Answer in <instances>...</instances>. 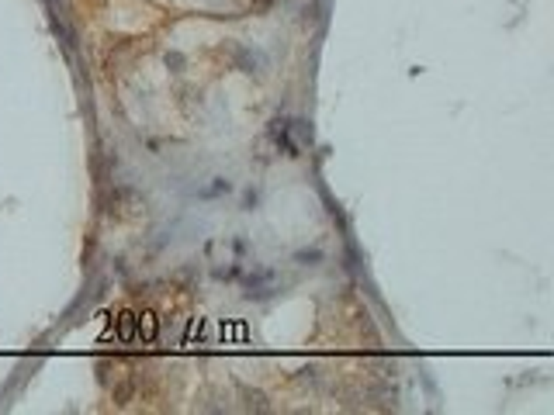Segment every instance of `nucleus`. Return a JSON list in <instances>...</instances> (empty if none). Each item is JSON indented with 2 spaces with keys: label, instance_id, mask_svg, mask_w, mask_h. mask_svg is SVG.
Returning a JSON list of instances; mask_svg holds the SVG:
<instances>
[{
  "label": "nucleus",
  "instance_id": "nucleus-2",
  "mask_svg": "<svg viewBox=\"0 0 554 415\" xmlns=\"http://www.w3.org/2000/svg\"><path fill=\"white\" fill-rule=\"evenodd\" d=\"M122 336L132 339V315H125V322H122Z\"/></svg>",
  "mask_w": 554,
  "mask_h": 415
},
{
  "label": "nucleus",
  "instance_id": "nucleus-1",
  "mask_svg": "<svg viewBox=\"0 0 554 415\" xmlns=\"http://www.w3.org/2000/svg\"><path fill=\"white\" fill-rule=\"evenodd\" d=\"M139 332H142L146 339H153V336H156V319H153L149 312H146V315L139 319Z\"/></svg>",
  "mask_w": 554,
  "mask_h": 415
}]
</instances>
